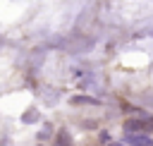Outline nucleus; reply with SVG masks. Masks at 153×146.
Segmentation results:
<instances>
[{"label":"nucleus","mask_w":153,"mask_h":146,"mask_svg":"<svg viewBox=\"0 0 153 146\" xmlns=\"http://www.w3.org/2000/svg\"><path fill=\"white\" fill-rule=\"evenodd\" d=\"M127 144H131V146H153V141L146 134H127Z\"/></svg>","instance_id":"obj_1"},{"label":"nucleus","mask_w":153,"mask_h":146,"mask_svg":"<svg viewBox=\"0 0 153 146\" xmlns=\"http://www.w3.org/2000/svg\"><path fill=\"white\" fill-rule=\"evenodd\" d=\"M146 127H148V124H143V122H139V120H127V122H124V132H127V134H141Z\"/></svg>","instance_id":"obj_2"},{"label":"nucleus","mask_w":153,"mask_h":146,"mask_svg":"<svg viewBox=\"0 0 153 146\" xmlns=\"http://www.w3.org/2000/svg\"><path fill=\"white\" fill-rule=\"evenodd\" d=\"M72 103H91V105H98L96 98H86V96H76V98H72Z\"/></svg>","instance_id":"obj_3"},{"label":"nucleus","mask_w":153,"mask_h":146,"mask_svg":"<svg viewBox=\"0 0 153 146\" xmlns=\"http://www.w3.org/2000/svg\"><path fill=\"white\" fill-rule=\"evenodd\" d=\"M112 146H120V144H112Z\"/></svg>","instance_id":"obj_4"}]
</instances>
